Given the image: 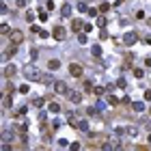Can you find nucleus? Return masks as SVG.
<instances>
[{
  "mask_svg": "<svg viewBox=\"0 0 151 151\" xmlns=\"http://www.w3.org/2000/svg\"><path fill=\"white\" fill-rule=\"evenodd\" d=\"M24 76H26V80H41V71L37 69L35 65H26L24 67Z\"/></svg>",
  "mask_w": 151,
  "mask_h": 151,
  "instance_id": "nucleus-1",
  "label": "nucleus"
},
{
  "mask_svg": "<svg viewBox=\"0 0 151 151\" xmlns=\"http://www.w3.org/2000/svg\"><path fill=\"white\" fill-rule=\"evenodd\" d=\"M52 37L56 39V41H63V39L67 37V30L63 28V26H56V28L52 30Z\"/></svg>",
  "mask_w": 151,
  "mask_h": 151,
  "instance_id": "nucleus-2",
  "label": "nucleus"
},
{
  "mask_svg": "<svg viewBox=\"0 0 151 151\" xmlns=\"http://www.w3.org/2000/svg\"><path fill=\"white\" fill-rule=\"evenodd\" d=\"M136 32H132V30H127L125 35H123V43H125V46H134V43H136Z\"/></svg>",
  "mask_w": 151,
  "mask_h": 151,
  "instance_id": "nucleus-3",
  "label": "nucleus"
},
{
  "mask_svg": "<svg viewBox=\"0 0 151 151\" xmlns=\"http://www.w3.org/2000/svg\"><path fill=\"white\" fill-rule=\"evenodd\" d=\"M54 91H56L58 95H67V91H69V88H67V84H65V82L56 80V82H54Z\"/></svg>",
  "mask_w": 151,
  "mask_h": 151,
  "instance_id": "nucleus-4",
  "label": "nucleus"
},
{
  "mask_svg": "<svg viewBox=\"0 0 151 151\" xmlns=\"http://www.w3.org/2000/svg\"><path fill=\"white\" fill-rule=\"evenodd\" d=\"M67 97H69V102H74V104L82 102V93H78V91H67Z\"/></svg>",
  "mask_w": 151,
  "mask_h": 151,
  "instance_id": "nucleus-5",
  "label": "nucleus"
},
{
  "mask_svg": "<svg viewBox=\"0 0 151 151\" xmlns=\"http://www.w3.org/2000/svg\"><path fill=\"white\" fill-rule=\"evenodd\" d=\"M69 74L74 76V78H80V76H82V65H78V63L69 65Z\"/></svg>",
  "mask_w": 151,
  "mask_h": 151,
  "instance_id": "nucleus-6",
  "label": "nucleus"
},
{
  "mask_svg": "<svg viewBox=\"0 0 151 151\" xmlns=\"http://www.w3.org/2000/svg\"><path fill=\"white\" fill-rule=\"evenodd\" d=\"M22 39H24V35H22L20 30L11 32V43H13V46H18V43H22Z\"/></svg>",
  "mask_w": 151,
  "mask_h": 151,
  "instance_id": "nucleus-7",
  "label": "nucleus"
},
{
  "mask_svg": "<svg viewBox=\"0 0 151 151\" xmlns=\"http://www.w3.org/2000/svg\"><path fill=\"white\" fill-rule=\"evenodd\" d=\"M71 28L80 32L82 28H84V22H82V20H71Z\"/></svg>",
  "mask_w": 151,
  "mask_h": 151,
  "instance_id": "nucleus-8",
  "label": "nucleus"
},
{
  "mask_svg": "<svg viewBox=\"0 0 151 151\" xmlns=\"http://www.w3.org/2000/svg\"><path fill=\"white\" fill-rule=\"evenodd\" d=\"M58 67H60V60H58V58H52V60L48 63V69H52V71H56Z\"/></svg>",
  "mask_w": 151,
  "mask_h": 151,
  "instance_id": "nucleus-9",
  "label": "nucleus"
},
{
  "mask_svg": "<svg viewBox=\"0 0 151 151\" xmlns=\"http://www.w3.org/2000/svg\"><path fill=\"white\" fill-rule=\"evenodd\" d=\"M60 15H63V18H69L71 15V7L69 4H63V7H60Z\"/></svg>",
  "mask_w": 151,
  "mask_h": 151,
  "instance_id": "nucleus-10",
  "label": "nucleus"
},
{
  "mask_svg": "<svg viewBox=\"0 0 151 151\" xmlns=\"http://www.w3.org/2000/svg\"><path fill=\"white\" fill-rule=\"evenodd\" d=\"M91 54H93L95 58H99V56H102V48H99V46H93V48H91Z\"/></svg>",
  "mask_w": 151,
  "mask_h": 151,
  "instance_id": "nucleus-11",
  "label": "nucleus"
},
{
  "mask_svg": "<svg viewBox=\"0 0 151 151\" xmlns=\"http://www.w3.org/2000/svg\"><path fill=\"white\" fill-rule=\"evenodd\" d=\"M13 74H15V67H13V65H7V67H4V76H7V78H11Z\"/></svg>",
  "mask_w": 151,
  "mask_h": 151,
  "instance_id": "nucleus-12",
  "label": "nucleus"
},
{
  "mask_svg": "<svg viewBox=\"0 0 151 151\" xmlns=\"http://www.w3.org/2000/svg\"><path fill=\"white\" fill-rule=\"evenodd\" d=\"M132 108L136 110V112H143V110H145V104H143V102H134V104H132Z\"/></svg>",
  "mask_w": 151,
  "mask_h": 151,
  "instance_id": "nucleus-13",
  "label": "nucleus"
},
{
  "mask_svg": "<svg viewBox=\"0 0 151 151\" xmlns=\"http://www.w3.org/2000/svg\"><path fill=\"white\" fill-rule=\"evenodd\" d=\"M117 149V145H112V143H104L102 145V151H114Z\"/></svg>",
  "mask_w": 151,
  "mask_h": 151,
  "instance_id": "nucleus-14",
  "label": "nucleus"
},
{
  "mask_svg": "<svg viewBox=\"0 0 151 151\" xmlns=\"http://www.w3.org/2000/svg\"><path fill=\"white\" fill-rule=\"evenodd\" d=\"M0 32H2V35H11V28H9V24H0Z\"/></svg>",
  "mask_w": 151,
  "mask_h": 151,
  "instance_id": "nucleus-15",
  "label": "nucleus"
},
{
  "mask_svg": "<svg viewBox=\"0 0 151 151\" xmlns=\"http://www.w3.org/2000/svg\"><path fill=\"white\" fill-rule=\"evenodd\" d=\"M67 121H69L71 125H78V121H76V112H67Z\"/></svg>",
  "mask_w": 151,
  "mask_h": 151,
  "instance_id": "nucleus-16",
  "label": "nucleus"
},
{
  "mask_svg": "<svg viewBox=\"0 0 151 151\" xmlns=\"http://www.w3.org/2000/svg\"><path fill=\"white\" fill-rule=\"evenodd\" d=\"M119 102H121L119 97H114V95H108V104H110V106H117Z\"/></svg>",
  "mask_w": 151,
  "mask_h": 151,
  "instance_id": "nucleus-17",
  "label": "nucleus"
},
{
  "mask_svg": "<svg viewBox=\"0 0 151 151\" xmlns=\"http://www.w3.org/2000/svg\"><path fill=\"white\" fill-rule=\"evenodd\" d=\"M95 108H97L99 112H102V110L106 108V102H104V99H97V104H95Z\"/></svg>",
  "mask_w": 151,
  "mask_h": 151,
  "instance_id": "nucleus-18",
  "label": "nucleus"
},
{
  "mask_svg": "<svg viewBox=\"0 0 151 151\" xmlns=\"http://www.w3.org/2000/svg\"><path fill=\"white\" fill-rule=\"evenodd\" d=\"M97 13H99V11H97V9H91V7H88V11H86L88 18H97Z\"/></svg>",
  "mask_w": 151,
  "mask_h": 151,
  "instance_id": "nucleus-19",
  "label": "nucleus"
},
{
  "mask_svg": "<svg viewBox=\"0 0 151 151\" xmlns=\"http://www.w3.org/2000/svg\"><path fill=\"white\" fill-rule=\"evenodd\" d=\"M58 110H60V106H58L56 102H52V104H50V112H58Z\"/></svg>",
  "mask_w": 151,
  "mask_h": 151,
  "instance_id": "nucleus-20",
  "label": "nucleus"
},
{
  "mask_svg": "<svg viewBox=\"0 0 151 151\" xmlns=\"http://www.w3.org/2000/svg\"><path fill=\"white\" fill-rule=\"evenodd\" d=\"M78 41H80V43H86V41H88L86 32H80V35H78Z\"/></svg>",
  "mask_w": 151,
  "mask_h": 151,
  "instance_id": "nucleus-21",
  "label": "nucleus"
},
{
  "mask_svg": "<svg viewBox=\"0 0 151 151\" xmlns=\"http://www.w3.org/2000/svg\"><path fill=\"white\" fill-rule=\"evenodd\" d=\"M78 127H80L82 132H88V123L86 121H80V123H78Z\"/></svg>",
  "mask_w": 151,
  "mask_h": 151,
  "instance_id": "nucleus-22",
  "label": "nucleus"
},
{
  "mask_svg": "<svg viewBox=\"0 0 151 151\" xmlns=\"http://www.w3.org/2000/svg\"><path fill=\"white\" fill-rule=\"evenodd\" d=\"M125 132H127V127H117V130H114V134H117V136H123Z\"/></svg>",
  "mask_w": 151,
  "mask_h": 151,
  "instance_id": "nucleus-23",
  "label": "nucleus"
},
{
  "mask_svg": "<svg viewBox=\"0 0 151 151\" xmlns=\"http://www.w3.org/2000/svg\"><path fill=\"white\" fill-rule=\"evenodd\" d=\"M78 9H80L82 13H86V11H88V7H86V2H80V4H78Z\"/></svg>",
  "mask_w": 151,
  "mask_h": 151,
  "instance_id": "nucleus-24",
  "label": "nucleus"
},
{
  "mask_svg": "<svg viewBox=\"0 0 151 151\" xmlns=\"http://www.w3.org/2000/svg\"><path fill=\"white\" fill-rule=\"evenodd\" d=\"M106 91H108V88H106V86H97V88H95V93H97V95H104Z\"/></svg>",
  "mask_w": 151,
  "mask_h": 151,
  "instance_id": "nucleus-25",
  "label": "nucleus"
},
{
  "mask_svg": "<svg viewBox=\"0 0 151 151\" xmlns=\"http://www.w3.org/2000/svg\"><path fill=\"white\" fill-rule=\"evenodd\" d=\"M28 91H30V86H28V84H22V86H20V93H24V95H26Z\"/></svg>",
  "mask_w": 151,
  "mask_h": 151,
  "instance_id": "nucleus-26",
  "label": "nucleus"
},
{
  "mask_svg": "<svg viewBox=\"0 0 151 151\" xmlns=\"http://www.w3.org/2000/svg\"><path fill=\"white\" fill-rule=\"evenodd\" d=\"M69 149H71V151H80V143H71Z\"/></svg>",
  "mask_w": 151,
  "mask_h": 151,
  "instance_id": "nucleus-27",
  "label": "nucleus"
},
{
  "mask_svg": "<svg viewBox=\"0 0 151 151\" xmlns=\"http://www.w3.org/2000/svg\"><path fill=\"white\" fill-rule=\"evenodd\" d=\"M39 37H41V39H48V37H50V32L41 28V30H39Z\"/></svg>",
  "mask_w": 151,
  "mask_h": 151,
  "instance_id": "nucleus-28",
  "label": "nucleus"
},
{
  "mask_svg": "<svg viewBox=\"0 0 151 151\" xmlns=\"http://www.w3.org/2000/svg\"><path fill=\"white\" fill-rule=\"evenodd\" d=\"M97 26H99V28H104V26H106V18H97Z\"/></svg>",
  "mask_w": 151,
  "mask_h": 151,
  "instance_id": "nucleus-29",
  "label": "nucleus"
},
{
  "mask_svg": "<svg viewBox=\"0 0 151 151\" xmlns=\"http://www.w3.org/2000/svg\"><path fill=\"white\" fill-rule=\"evenodd\" d=\"M127 134H130V136H136L138 130H136V127H127Z\"/></svg>",
  "mask_w": 151,
  "mask_h": 151,
  "instance_id": "nucleus-30",
  "label": "nucleus"
},
{
  "mask_svg": "<svg viewBox=\"0 0 151 151\" xmlns=\"http://www.w3.org/2000/svg\"><path fill=\"white\" fill-rule=\"evenodd\" d=\"M134 76H136V78H143L145 71H143V69H134Z\"/></svg>",
  "mask_w": 151,
  "mask_h": 151,
  "instance_id": "nucleus-31",
  "label": "nucleus"
},
{
  "mask_svg": "<svg viewBox=\"0 0 151 151\" xmlns=\"http://www.w3.org/2000/svg\"><path fill=\"white\" fill-rule=\"evenodd\" d=\"M99 39H102V41H104V39H108V32H106V30H99Z\"/></svg>",
  "mask_w": 151,
  "mask_h": 151,
  "instance_id": "nucleus-32",
  "label": "nucleus"
},
{
  "mask_svg": "<svg viewBox=\"0 0 151 151\" xmlns=\"http://www.w3.org/2000/svg\"><path fill=\"white\" fill-rule=\"evenodd\" d=\"M35 106H37V108H41V106H43V99L37 97V99H35Z\"/></svg>",
  "mask_w": 151,
  "mask_h": 151,
  "instance_id": "nucleus-33",
  "label": "nucleus"
},
{
  "mask_svg": "<svg viewBox=\"0 0 151 151\" xmlns=\"http://www.w3.org/2000/svg\"><path fill=\"white\" fill-rule=\"evenodd\" d=\"M2 106H4V108H9V106H11V97H4V102H2Z\"/></svg>",
  "mask_w": 151,
  "mask_h": 151,
  "instance_id": "nucleus-34",
  "label": "nucleus"
},
{
  "mask_svg": "<svg viewBox=\"0 0 151 151\" xmlns=\"http://www.w3.org/2000/svg\"><path fill=\"white\" fill-rule=\"evenodd\" d=\"M15 4H18V7H26V4H28V0H18Z\"/></svg>",
  "mask_w": 151,
  "mask_h": 151,
  "instance_id": "nucleus-35",
  "label": "nucleus"
},
{
  "mask_svg": "<svg viewBox=\"0 0 151 151\" xmlns=\"http://www.w3.org/2000/svg\"><path fill=\"white\" fill-rule=\"evenodd\" d=\"M37 56H39V52H37V50H30V58H32V60H35Z\"/></svg>",
  "mask_w": 151,
  "mask_h": 151,
  "instance_id": "nucleus-36",
  "label": "nucleus"
},
{
  "mask_svg": "<svg viewBox=\"0 0 151 151\" xmlns=\"http://www.w3.org/2000/svg\"><path fill=\"white\" fill-rule=\"evenodd\" d=\"M117 84H119L121 88H125V80H123V78H119V80H117Z\"/></svg>",
  "mask_w": 151,
  "mask_h": 151,
  "instance_id": "nucleus-37",
  "label": "nucleus"
},
{
  "mask_svg": "<svg viewBox=\"0 0 151 151\" xmlns=\"http://www.w3.org/2000/svg\"><path fill=\"white\" fill-rule=\"evenodd\" d=\"M26 20L32 22V20H35V13H32V11H30V13H26Z\"/></svg>",
  "mask_w": 151,
  "mask_h": 151,
  "instance_id": "nucleus-38",
  "label": "nucleus"
},
{
  "mask_svg": "<svg viewBox=\"0 0 151 151\" xmlns=\"http://www.w3.org/2000/svg\"><path fill=\"white\" fill-rule=\"evenodd\" d=\"M86 112H88V114H91V117H95V114H97V108H88V110H86Z\"/></svg>",
  "mask_w": 151,
  "mask_h": 151,
  "instance_id": "nucleus-39",
  "label": "nucleus"
},
{
  "mask_svg": "<svg viewBox=\"0 0 151 151\" xmlns=\"http://www.w3.org/2000/svg\"><path fill=\"white\" fill-rule=\"evenodd\" d=\"M108 9H110V4H108V2H104L102 7H99V11H108Z\"/></svg>",
  "mask_w": 151,
  "mask_h": 151,
  "instance_id": "nucleus-40",
  "label": "nucleus"
},
{
  "mask_svg": "<svg viewBox=\"0 0 151 151\" xmlns=\"http://www.w3.org/2000/svg\"><path fill=\"white\" fill-rule=\"evenodd\" d=\"M2 151H11V145L9 143H2Z\"/></svg>",
  "mask_w": 151,
  "mask_h": 151,
  "instance_id": "nucleus-41",
  "label": "nucleus"
},
{
  "mask_svg": "<svg viewBox=\"0 0 151 151\" xmlns=\"http://www.w3.org/2000/svg\"><path fill=\"white\" fill-rule=\"evenodd\" d=\"M145 65H147V67H151V58H147V60H145Z\"/></svg>",
  "mask_w": 151,
  "mask_h": 151,
  "instance_id": "nucleus-42",
  "label": "nucleus"
},
{
  "mask_svg": "<svg viewBox=\"0 0 151 151\" xmlns=\"http://www.w3.org/2000/svg\"><path fill=\"white\" fill-rule=\"evenodd\" d=\"M114 151H123V149H121V147H119V145H117V149H114Z\"/></svg>",
  "mask_w": 151,
  "mask_h": 151,
  "instance_id": "nucleus-43",
  "label": "nucleus"
},
{
  "mask_svg": "<svg viewBox=\"0 0 151 151\" xmlns=\"http://www.w3.org/2000/svg\"><path fill=\"white\" fill-rule=\"evenodd\" d=\"M149 143H151V136H149Z\"/></svg>",
  "mask_w": 151,
  "mask_h": 151,
  "instance_id": "nucleus-44",
  "label": "nucleus"
},
{
  "mask_svg": "<svg viewBox=\"0 0 151 151\" xmlns=\"http://www.w3.org/2000/svg\"><path fill=\"white\" fill-rule=\"evenodd\" d=\"M149 114H151V108H149Z\"/></svg>",
  "mask_w": 151,
  "mask_h": 151,
  "instance_id": "nucleus-45",
  "label": "nucleus"
}]
</instances>
